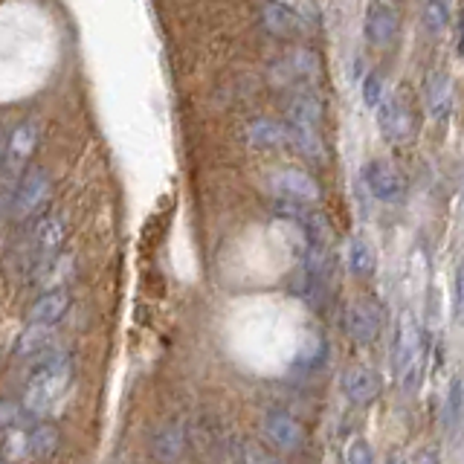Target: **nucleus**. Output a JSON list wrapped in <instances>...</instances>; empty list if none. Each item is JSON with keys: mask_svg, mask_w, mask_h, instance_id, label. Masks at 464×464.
Returning a JSON list of instances; mask_svg holds the SVG:
<instances>
[{"mask_svg": "<svg viewBox=\"0 0 464 464\" xmlns=\"http://www.w3.org/2000/svg\"><path fill=\"white\" fill-rule=\"evenodd\" d=\"M67 383H70V357L64 352H44L26 383L21 410L33 418H44L58 403Z\"/></svg>", "mask_w": 464, "mask_h": 464, "instance_id": "obj_1", "label": "nucleus"}, {"mask_svg": "<svg viewBox=\"0 0 464 464\" xmlns=\"http://www.w3.org/2000/svg\"><path fill=\"white\" fill-rule=\"evenodd\" d=\"M427 360V337L420 328V319L412 311H403L398 319L395 340H392V372L403 389H415L420 383Z\"/></svg>", "mask_w": 464, "mask_h": 464, "instance_id": "obj_2", "label": "nucleus"}, {"mask_svg": "<svg viewBox=\"0 0 464 464\" xmlns=\"http://www.w3.org/2000/svg\"><path fill=\"white\" fill-rule=\"evenodd\" d=\"M345 334L357 345H372L383 331V308L372 296H360L345 304Z\"/></svg>", "mask_w": 464, "mask_h": 464, "instance_id": "obj_3", "label": "nucleus"}, {"mask_svg": "<svg viewBox=\"0 0 464 464\" xmlns=\"http://www.w3.org/2000/svg\"><path fill=\"white\" fill-rule=\"evenodd\" d=\"M377 125L389 142H406L415 130V102L406 91H398L395 96L383 99L377 108Z\"/></svg>", "mask_w": 464, "mask_h": 464, "instance_id": "obj_4", "label": "nucleus"}, {"mask_svg": "<svg viewBox=\"0 0 464 464\" xmlns=\"http://www.w3.org/2000/svg\"><path fill=\"white\" fill-rule=\"evenodd\" d=\"M362 183H366L369 195L381 203H401L406 198L403 171L395 163H389V160H369L362 166Z\"/></svg>", "mask_w": 464, "mask_h": 464, "instance_id": "obj_5", "label": "nucleus"}, {"mask_svg": "<svg viewBox=\"0 0 464 464\" xmlns=\"http://www.w3.org/2000/svg\"><path fill=\"white\" fill-rule=\"evenodd\" d=\"M50 174L33 166V169H26L21 174V180L14 183V192H12V215H18V218H26V215H33L38 212L44 203H47L50 198Z\"/></svg>", "mask_w": 464, "mask_h": 464, "instance_id": "obj_6", "label": "nucleus"}, {"mask_svg": "<svg viewBox=\"0 0 464 464\" xmlns=\"http://www.w3.org/2000/svg\"><path fill=\"white\" fill-rule=\"evenodd\" d=\"M270 186L279 192L282 200H290V203H302V207H311L319 198H323V188L319 183L311 178L308 171L302 169H282L276 171L270 178Z\"/></svg>", "mask_w": 464, "mask_h": 464, "instance_id": "obj_7", "label": "nucleus"}, {"mask_svg": "<svg viewBox=\"0 0 464 464\" xmlns=\"http://www.w3.org/2000/svg\"><path fill=\"white\" fill-rule=\"evenodd\" d=\"M261 430H265V439L282 453H296L304 444V427L285 410H270L261 420Z\"/></svg>", "mask_w": 464, "mask_h": 464, "instance_id": "obj_8", "label": "nucleus"}, {"mask_svg": "<svg viewBox=\"0 0 464 464\" xmlns=\"http://www.w3.org/2000/svg\"><path fill=\"white\" fill-rule=\"evenodd\" d=\"M383 383H381V374L369 366H352L345 369L343 374V395L352 401L354 406H369L381 398Z\"/></svg>", "mask_w": 464, "mask_h": 464, "instance_id": "obj_9", "label": "nucleus"}, {"mask_svg": "<svg viewBox=\"0 0 464 464\" xmlns=\"http://www.w3.org/2000/svg\"><path fill=\"white\" fill-rule=\"evenodd\" d=\"M401 29V14L395 6L389 4H372L366 9V24H362V33H366V41L374 44V47H389L395 41Z\"/></svg>", "mask_w": 464, "mask_h": 464, "instance_id": "obj_10", "label": "nucleus"}, {"mask_svg": "<svg viewBox=\"0 0 464 464\" xmlns=\"http://www.w3.org/2000/svg\"><path fill=\"white\" fill-rule=\"evenodd\" d=\"M70 308V294L62 287H53L47 290V294H41L35 302H33V308H29L26 314V325H47L53 328L58 319H62Z\"/></svg>", "mask_w": 464, "mask_h": 464, "instance_id": "obj_11", "label": "nucleus"}, {"mask_svg": "<svg viewBox=\"0 0 464 464\" xmlns=\"http://www.w3.org/2000/svg\"><path fill=\"white\" fill-rule=\"evenodd\" d=\"M427 111L435 122H444L453 111V82L444 70L430 72L427 79Z\"/></svg>", "mask_w": 464, "mask_h": 464, "instance_id": "obj_12", "label": "nucleus"}, {"mask_svg": "<svg viewBox=\"0 0 464 464\" xmlns=\"http://www.w3.org/2000/svg\"><path fill=\"white\" fill-rule=\"evenodd\" d=\"M38 145V125L35 122H24L14 128V134L6 142V154H4V163L6 169H24L26 160L33 157Z\"/></svg>", "mask_w": 464, "mask_h": 464, "instance_id": "obj_13", "label": "nucleus"}, {"mask_svg": "<svg viewBox=\"0 0 464 464\" xmlns=\"http://www.w3.org/2000/svg\"><path fill=\"white\" fill-rule=\"evenodd\" d=\"M323 122V102L316 93L299 91L287 102V125H302V128H319Z\"/></svg>", "mask_w": 464, "mask_h": 464, "instance_id": "obj_14", "label": "nucleus"}, {"mask_svg": "<svg viewBox=\"0 0 464 464\" xmlns=\"http://www.w3.org/2000/svg\"><path fill=\"white\" fill-rule=\"evenodd\" d=\"M246 142L256 145V149H279V145L287 142V125L261 116V120H253L246 125Z\"/></svg>", "mask_w": 464, "mask_h": 464, "instance_id": "obj_15", "label": "nucleus"}, {"mask_svg": "<svg viewBox=\"0 0 464 464\" xmlns=\"http://www.w3.org/2000/svg\"><path fill=\"white\" fill-rule=\"evenodd\" d=\"M261 24H265L267 33L279 35V38L294 35L296 29L302 26L296 6H287V4H270V6L261 9Z\"/></svg>", "mask_w": 464, "mask_h": 464, "instance_id": "obj_16", "label": "nucleus"}, {"mask_svg": "<svg viewBox=\"0 0 464 464\" xmlns=\"http://www.w3.org/2000/svg\"><path fill=\"white\" fill-rule=\"evenodd\" d=\"M316 70H319V58L314 53H308V50L290 53L287 58H282V62L276 64L279 82H302V79H311Z\"/></svg>", "mask_w": 464, "mask_h": 464, "instance_id": "obj_17", "label": "nucleus"}, {"mask_svg": "<svg viewBox=\"0 0 464 464\" xmlns=\"http://www.w3.org/2000/svg\"><path fill=\"white\" fill-rule=\"evenodd\" d=\"M183 450H186V430H183V424H178V420L157 432V439H154V456L160 461H166V464L178 461L183 456Z\"/></svg>", "mask_w": 464, "mask_h": 464, "instance_id": "obj_18", "label": "nucleus"}, {"mask_svg": "<svg viewBox=\"0 0 464 464\" xmlns=\"http://www.w3.org/2000/svg\"><path fill=\"white\" fill-rule=\"evenodd\" d=\"M374 267H377V256L372 250V244L362 238L348 241V270H352L357 279H369V276H374Z\"/></svg>", "mask_w": 464, "mask_h": 464, "instance_id": "obj_19", "label": "nucleus"}, {"mask_svg": "<svg viewBox=\"0 0 464 464\" xmlns=\"http://www.w3.org/2000/svg\"><path fill=\"white\" fill-rule=\"evenodd\" d=\"M287 125V122H285ZM287 142L296 145V151L304 154L308 160H323V137H319V128H302V125H287Z\"/></svg>", "mask_w": 464, "mask_h": 464, "instance_id": "obj_20", "label": "nucleus"}, {"mask_svg": "<svg viewBox=\"0 0 464 464\" xmlns=\"http://www.w3.org/2000/svg\"><path fill=\"white\" fill-rule=\"evenodd\" d=\"M441 420H444V430L447 432H453L461 424V420H464V386H461V374H456L453 381H450V386H447Z\"/></svg>", "mask_w": 464, "mask_h": 464, "instance_id": "obj_21", "label": "nucleus"}, {"mask_svg": "<svg viewBox=\"0 0 464 464\" xmlns=\"http://www.w3.org/2000/svg\"><path fill=\"white\" fill-rule=\"evenodd\" d=\"M67 238V224L62 215H44L38 227H35V244L41 250H55V246H62V241Z\"/></svg>", "mask_w": 464, "mask_h": 464, "instance_id": "obj_22", "label": "nucleus"}, {"mask_svg": "<svg viewBox=\"0 0 464 464\" xmlns=\"http://www.w3.org/2000/svg\"><path fill=\"white\" fill-rule=\"evenodd\" d=\"M58 441H62V435H58V430L53 424H38L33 432H29L26 450L35 459H50L55 450H58Z\"/></svg>", "mask_w": 464, "mask_h": 464, "instance_id": "obj_23", "label": "nucleus"}, {"mask_svg": "<svg viewBox=\"0 0 464 464\" xmlns=\"http://www.w3.org/2000/svg\"><path fill=\"white\" fill-rule=\"evenodd\" d=\"M53 328L47 325H26V331L18 337V345H14V354L18 357H29V354H44V348L50 345Z\"/></svg>", "mask_w": 464, "mask_h": 464, "instance_id": "obj_24", "label": "nucleus"}, {"mask_svg": "<svg viewBox=\"0 0 464 464\" xmlns=\"http://www.w3.org/2000/svg\"><path fill=\"white\" fill-rule=\"evenodd\" d=\"M383 99H386V82L381 72H369L366 79H362V102H366L369 108H381L383 105Z\"/></svg>", "mask_w": 464, "mask_h": 464, "instance_id": "obj_25", "label": "nucleus"}, {"mask_svg": "<svg viewBox=\"0 0 464 464\" xmlns=\"http://www.w3.org/2000/svg\"><path fill=\"white\" fill-rule=\"evenodd\" d=\"M345 464H377L374 459V450L366 439H352L345 444V453H343Z\"/></svg>", "mask_w": 464, "mask_h": 464, "instance_id": "obj_26", "label": "nucleus"}, {"mask_svg": "<svg viewBox=\"0 0 464 464\" xmlns=\"http://www.w3.org/2000/svg\"><path fill=\"white\" fill-rule=\"evenodd\" d=\"M424 24L430 33H441L450 24V6L447 4H427L424 6Z\"/></svg>", "mask_w": 464, "mask_h": 464, "instance_id": "obj_27", "label": "nucleus"}, {"mask_svg": "<svg viewBox=\"0 0 464 464\" xmlns=\"http://www.w3.org/2000/svg\"><path fill=\"white\" fill-rule=\"evenodd\" d=\"M453 314H456V323L464 328V258L459 261V267H456V282H453Z\"/></svg>", "mask_w": 464, "mask_h": 464, "instance_id": "obj_28", "label": "nucleus"}, {"mask_svg": "<svg viewBox=\"0 0 464 464\" xmlns=\"http://www.w3.org/2000/svg\"><path fill=\"white\" fill-rule=\"evenodd\" d=\"M325 357V343L323 340H311V345H304L302 352H299V360H296V366H302V369H314L319 360Z\"/></svg>", "mask_w": 464, "mask_h": 464, "instance_id": "obj_29", "label": "nucleus"}, {"mask_svg": "<svg viewBox=\"0 0 464 464\" xmlns=\"http://www.w3.org/2000/svg\"><path fill=\"white\" fill-rule=\"evenodd\" d=\"M21 406L14 401H0V427H12L21 418Z\"/></svg>", "mask_w": 464, "mask_h": 464, "instance_id": "obj_30", "label": "nucleus"}, {"mask_svg": "<svg viewBox=\"0 0 464 464\" xmlns=\"http://www.w3.org/2000/svg\"><path fill=\"white\" fill-rule=\"evenodd\" d=\"M241 464H276V461L265 453V450H258V447H246V450H244Z\"/></svg>", "mask_w": 464, "mask_h": 464, "instance_id": "obj_31", "label": "nucleus"}, {"mask_svg": "<svg viewBox=\"0 0 464 464\" xmlns=\"http://www.w3.org/2000/svg\"><path fill=\"white\" fill-rule=\"evenodd\" d=\"M412 464H441V453L435 447H424V450H418Z\"/></svg>", "mask_w": 464, "mask_h": 464, "instance_id": "obj_32", "label": "nucleus"}, {"mask_svg": "<svg viewBox=\"0 0 464 464\" xmlns=\"http://www.w3.org/2000/svg\"><path fill=\"white\" fill-rule=\"evenodd\" d=\"M4 154H6V137H4V130H0V166H4Z\"/></svg>", "mask_w": 464, "mask_h": 464, "instance_id": "obj_33", "label": "nucleus"}, {"mask_svg": "<svg viewBox=\"0 0 464 464\" xmlns=\"http://www.w3.org/2000/svg\"><path fill=\"white\" fill-rule=\"evenodd\" d=\"M386 464H410V461H406L401 453H395V456H389V459H386Z\"/></svg>", "mask_w": 464, "mask_h": 464, "instance_id": "obj_34", "label": "nucleus"}, {"mask_svg": "<svg viewBox=\"0 0 464 464\" xmlns=\"http://www.w3.org/2000/svg\"><path fill=\"white\" fill-rule=\"evenodd\" d=\"M459 55L464 58V35H461V41H459Z\"/></svg>", "mask_w": 464, "mask_h": 464, "instance_id": "obj_35", "label": "nucleus"}, {"mask_svg": "<svg viewBox=\"0 0 464 464\" xmlns=\"http://www.w3.org/2000/svg\"><path fill=\"white\" fill-rule=\"evenodd\" d=\"M461 35H464V12H461Z\"/></svg>", "mask_w": 464, "mask_h": 464, "instance_id": "obj_36", "label": "nucleus"}, {"mask_svg": "<svg viewBox=\"0 0 464 464\" xmlns=\"http://www.w3.org/2000/svg\"><path fill=\"white\" fill-rule=\"evenodd\" d=\"M0 464H4V461H0Z\"/></svg>", "mask_w": 464, "mask_h": 464, "instance_id": "obj_37", "label": "nucleus"}]
</instances>
